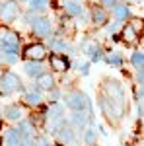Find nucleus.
Instances as JSON below:
<instances>
[{"instance_id":"obj_1","label":"nucleus","mask_w":144,"mask_h":146,"mask_svg":"<svg viewBox=\"0 0 144 146\" xmlns=\"http://www.w3.org/2000/svg\"><path fill=\"white\" fill-rule=\"evenodd\" d=\"M101 109L111 121H119L125 113V92L119 82L111 80L103 86V96H101Z\"/></svg>"},{"instance_id":"obj_2","label":"nucleus","mask_w":144,"mask_h":146,"mask_svg":"<svg viewBox=\"0 0 144 146\" xmlns=\"http://www.w3.org/2000/svg\"><path fill=\"white\" fill-rule=\"evenodd\" d=\"M0 49H2V53H6V55H18V49H20V39H18V35L16 33H4L0 37Z\"/></svg>"},{"instance_id":"obj_3","label":"nucleus","mask_w":144,"mask_h":146,"mask_svg":"<svg viewBox=\"0 0 144 146\" xmlns=\"http://www.w3.org/2000/svg\"><path fill=\"white\" fill-rule=\"evenodd\" d=\"M20 86H22V82L14 72H6V74L0 76V94H12Z\"/></svg>"},{"instance_id":"obj_4","label":"nucleus","mask_w":144,"mask_h":146,"mask_svg":"<svg viewBox=\"0 0 144 146\" xmlns=\"http://www.w3.org/2000/svg\"><path fill=\"white\" fill-rule=\"evenodd\" d=\"M64 100H66V105L72 111H84L88 107V98L82 92H72V94H68Z\"/></svg>"},{"instance_id":"obj_5","label":"nucleus","mask_w":144,"mask_h":146,"mask_svg":"<svg viewBox=\"0 0 144 146\" xmlns=\"http://www.w3.org/2000/svg\"><path fill=\"white\" fill-rule=\"evenodd\" d=\"M18 14H20V8H18V2H14V0H8L0 6V20L2 22L6 23L14 22L18 18Z\"/></svg>"},{"instance_id":"obj_6","label":"nucleus","mask_w":144,"mask_h":146,"mask_svg":"<svg viewBox=\"0 0 144 146\" xmlns=\"http://www.w3.org/2000/svg\"><path fill=\"white\" fill-rule=\"evenodd\" d=\"M23 55L27 56V60H43L45 55H47V49H45V45H41V43H33V45L25 47Z\"/></svg>"},{"instance_id":"obj_7","label":"nucleus","mask_w":144,"mask_h":146,"mask_svg":"<svg viewBox=\"0 0 144 146\" xmlns=\"http://www.w3.org/2000/svg\"><path fill=\"white\" fill-rule=\"evenodd\" d=\"M31 25H33V31L39 37H47V35L51 33V22L47 18H37V20L31 22Z\"/></svg>"},{"instance_id":"obj_8","label":"nucleus","mask_w":144,"mask_h":146,"mask_svg":"<svg viewBox=\"0 0 144 146\" xmlns=\"http://www.w3.org/2000/svg\"><path fill=\"white\" fill-rule=\"evenodd\" d=\"M43 64H41V60H27L25 64H23V70L29 74V76H33V78H37L39 74H43Z\"/></svg>"},{"instance_id":"obj_9","label":"nucleus","mask_w":144,"mask_h":146,"mask_svg":"<svg viewBox=\"0 0 144 146\" xmlns=\"http://www.w3.org/2000/svg\"><path fill=\"white\" fill-rule=\"evenodd\" d=\"M4 142H6V146H20V142H22V133L18 129H8L6 135H4Z\"/></svg>"},{"instance_id":"obj_10","label":"nucleus","mask_w":144,"mask_h":146,"mask_svg":"<svg viewBox=\"0 0 144 146\" xmlns=\"http://www.w3.org/2000/svg\"><path fill=\"white\" fill-rule=\"evenodd\" d=\"M82 51H84L86 55H90L92 60H100V49L96 45V41H84V43H82Z\"/></svg>"},{"instance_id":"obj_11","label":"nucleus","mask_w":144,"mask_h":146,"mask_svg":"<svg viewBox=\"0 0 144 146\" xmlns=\"http://www.w3.org/2000/svg\"><path fill=\"white\" fill-rule=\"evenodd\" d=\"M4 115H6L8 121H22L23 111L18 107V105H8V107L4 109Z\"/></svg>"},{"instance_id":"obj_12","label":"nucleus","mask_w":144,"mask_h":146,"mask_svg":"<svg viewBox=\"0 0 144 146\" xmlns=\"http://www.w3.org/2000/svg\"><path fill=\"white\" fill-rule=\"evenodd\" d=\"M37 86L39 88H43V90H51L53 86H55V78L51 76V74H39L37 76Z\"/></svg>"},{"instance_id":"obj_13","label":"nucleus","mask_w":144,"mask_h":146,"mask_svg":"<svg viewBox=\"0 0 144 146\" xmlns=\"http://www.w3.org/2000/svg\"><path fill=\"white\" fill-rule=\"evenodd\" d=\"M62 8L70 14V16H80L82 14V6L74 2V0H62Z\"/></svg>"},{"instance_id":"obj_14","label":"nucleus","mask_w":144,"mask_h":146,"mask_svg":"<svg viewBox=\"0 0 144 146\" xmlns=\"http://www.w3.org/2000/svg\"><path fill=\"white\" fill-rule=\"evenodd\" d=\"M51 66L55 68V70H58V72H64L68 68V62L64 56H58V55H51Z\"/></svg>"},{"instance_id":"obj_15","label":"nucleus","mask_w":144,"mask_h":146,"mask_svg":"<svg viewBox=\"0 0 144 146\" xmlns=\"http://www.w3.org/2000/svg\"><path fill=\"white\" fill-rule=\"evenodd\" d=\"M123 39H125V41H129V43H134V41L138 39L136 29H134L133 23H127V25H125V29H123Z\"/></svg>"},{"instance_id":"obj_16","label":"nucleus","mask_w":144,"mask_h":146,"mask_svg":"<svg viewBox=\"0 0 144 146\" xmlns=\"http://www.w3.org/2000/svg\"><path fill=\"white\" fill-rule=\"evenodd\" d=\"M72 123L76 125L78 129H86V123H88V115L84 111H74L72 115Z\"/></svg>"},{"instance_id":"obj_17","label":"nucleus","mask_w":144,"mask_h":146,"mask_svg":"<svg viewBox=\"0 0 144 146\" xmlns=\"http://www.w3.org/2000/svg\"><path fill=\"white\" fill-rule=\"evenodd\" d=\"M18 131L22 133V138H33V125L29 123V121H23V123H20Z\"/></svg>"},{"instance_id":"obj_18","label":"nucleus","mask_w":144,"mask_h":146,"mask_svg":"<svg viewBox=\"0 0 144 146\" xmlns=\"http://www.w3.org/2000/svg\"><path fill=\"white\" fill-rule=\"evenodd\" d=\"M62 113H64L62 105H58V103H53V105H49V107H47L45 115H47L49 119H53V117H62Z\"/></svg>"},{"instance_id":"obj_19","label":"nucleus","mask_w":144,"mask_h":146,"mask_svg":"<svg viewBox=\"0 0 144 146\" xmlns=\"http://www.w3.org/2000/svg\"><path fill=\"white\" fill-rule=\"evenodd\" d=\"M64 127V117H53V119H49V131L51 133H56L58 129H62Z\"/></svg>"},{"instance_id":"obj_20","label":"nucleus","mask_w":144,"mask_h":146,"mask_svg":"<svg viewBox=\"0 0 144 146\" xmlns=\"http://www.w3.org/2000/svg\"><path fill=\"white\" fill-rule=\"evenodd\" d=\"M56 133H58V140H60V142H72V138H74L72 131H70V129H66V127L58 129Z\"/></svg>"},{"instance_id":"obj_21","label":"nucleus","mask_w":144,"mask_h":146,"mask_svg":"<svg viewBox=\"0 0 144 146\" xmlns=\"http://www.w3.org/2000/svg\"><path fill=\"white\" fill-rule=\"evenodd\" d=\"M113 14H115L117 20H125L129 16V8L125 4H117V6H113Z\"/></svg>"},{"instance_id":"obj_22","label":"nucleus","mask_w":144,"mask_h":146,"mask_svg":"<svg viewBox=\"0 0 144 146\" xmlns=\"http://www.w3.org/2000/svg\"><path fill=\"white\" fill-rule=\"evenodd\" d=\"M92 16H94V22H96V23H103L105 20H107V14H105L103 8H94Z\"/></svg>"},{"instance_id":"obj_23","label":"nucleus","mask_w":144,"mask_h":146,"mask_svg":"<svg viewBox=\"0 0 144 146\" xmlns=\"http://www.w3.org/2000/svg\"><path fill=\"white\" fill-rule=\"evenodd\" d=\"M25 101H27L29 105H39V103H41L39 92H27V94H25Z\"/></svg>"},{"instance_id":"obj_24","label":"nucleus","mask_w":144,"mask_h":146,"mask_svg":"<svg viewBox=\"0 0 144 146\" xmlns=\"http://www.w3.org/2000/svg\"><path fill=\"white\" fill-rule=\"evenodd\" d=\"M96 138H98V133H96V129H86V135H84V140H86V144H88V146H94V144H96Z\"/></svg>"},{"instance_id":"obj_25","label":"nucleus","mask_w":144,"mask_h":146,"mask_svg":"<svg viewBox=\"0 0 144 146\" xmlns=\"http://www.w3.org/2000/svg\"><path fill=\"white\" fill-rule=\"evenodd\" d=\"M49 6V0H29V8L31 10H43Z\"/></svg>"},{"instance_id":"obj_26","label":"nucleus","mask_w":144,"mask_h":146,"mask_svg":"<svg viewBox=\"0 0 144 146\" xmlns=\"http://www.w3.org/2000/svg\"><path fill=\"white\" fill-rule=\"evenodd\" d=\"M133 64H134L136 68H142V64H144V55L140 53V51L133 53Z\"/></svg>"},{"instance_id":"obj_27","label":"nucleus","mask_w":144,"mask_h":146,"mask_svg":"<svg viewBox=\"0 0 144 146\" xmlns=\"http://www.w3.org/2000/svg\"><path fill=\"white\" fill-rule=\"evenodd\" d=\"M107 62L113 64V66H121V56L115 55V53H111V55H107Z\"/></svg>"},{"instance_id":"obj_28","label":"nucleus","mask_w":144,"mask_h":146,"mask_svg":"<svg viewBox=\"0 0 144 146\" xmlns=\"http://www.w3.org/2000/svg\"><path fill=\"white\" fill-rule=\"evenodd\" d=\"M51 45L55 47L56 51H64L66 49V43H62V41H51Z\"/></svg>"},{"instance_id":"obj_29","label":"nucleus","mask_w":144,"mask_h":146,"mask_svg":"<svg viewBox=\"0 0 144 146\" xmlns=\"http://www.w3.org/2000/svg\"><path fill=\"white\" fill-rule=\"evenodd\" d=\"M20 146H37V142H35L33 138H22Z\"/></svg>"},{"instance_id":"obj_30","label":"nucleus","mask_w":144,"mask_h":146,"mask_svg":"<svg viewBox=\"0 0 144 146\" xmlns=\"http://www.w3.org/2000/svg\"><path fill=\"white\" fill-rule=\"evenodd\" d=\"M37 144H39V146H51V142L47 140V136H41V138L37 140Z\"/></svg>"},{"instance_id":"obj_31","label":"nucleus","mask_w":144,"mask_h":146,"mask_svg":"<svg viewBox=\"0 0 144 146\" xmlns=\"http://www.w3.org/2000/svg\"><path fill=\"white\" fill-rule=\"evenodd\" d=\"M115 2H117V0H101L103 6H115Z\"/></svg>"},{"instance_id":"obj_32","label":"nucleus","mask_w":144,"mask_h":146,"mask_svg":"<svg viewBox=\"0 0 144 146\" xmlns=\"http://www.w3.org/2000/svg\"><path fill=\"white\" fill-rule=\"evenodd\" d=\"M80 72L86 76V74H88V64H82V66H80Z\"/></svg>"},{"instance_id":"obj_33","label":"nucleus","mask_w":144,"mask_h":146,"mask_svg":"<svg viewBox=\"0 0 144 146\" xmlns=\"http://www.w3.org/2000/svg\"><path fill=\"white\" fill-rule=\"evenodd\" d=\"M0 115H2V111H0Z\"/></svg>"}]
</instances>
